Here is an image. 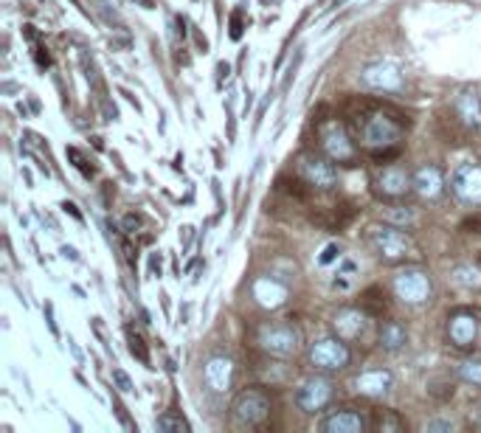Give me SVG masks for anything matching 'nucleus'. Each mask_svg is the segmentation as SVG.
I'll return each mask as SVG.
<instances>
[{
	"label": "nucleus",
	"mask_w": 481,
	"mask_h": 433,
	"mask_svg": "<svg viewBox=\"0 0 481 433\" xmlns=\"http://www.w3.org/2000/svg\"><path fill=\"white\" fill-rule=\"evenodd\" d=\"M349 130L358 141V147L371 152L378 160L397 158L400 141L405 135V124L400 121L397 113H391L388 107L380 104H366L349 121Z\"/></svg>",
	"instance_id": "nucleus-1"
},
{
	"label": "nucleus",
	"mask_w": 481,
	"mask_h": 433,
	"mask_svg": "<svg viewBox=\"0 0 481 433\" xmlns=\"http://www.w3.org/2000/svg\"><path fill=\"white\" fill-rule=\"evenodd\" d=\"M366 242L383 265H408L420 259V245L414 242L412 233L400 225L371 223L366 228Z\"/></svg>",
	"instance_id": "nucleus-2"
},
{
	"label": "nucleus",
	"mask_w": 481,
	"mask_h": 433,
	"mask_svg": "<svg viewBox=\"0 0 481 433\" xmlns=\"http://www.w3.org/2000/svg\"><path fill=\"white\" fill-rule=\"evenodd\" d=\"M254 347L265 357L290 360L301 352V332L290 321H262L254 327Z\"/></svg>",
	"instance_id": "nucleus-3"
},
{
	"label": "nucleus",
	"mask_w": 481,
	"mask_h": 433,
	"mask_svg": "<svg viewBox=\"0 0 481 433\" xmlns=\"http://www.w3.org/2000/svg\"><path fill=\"white\" fill-rule=\"evenodd\" d=\"M318 150L324 152L335 164H355L358 160V141H355L349 124L341 118H321L318 121Z\"/></svg>",
	"instance_id": "nucleus-4"
},
{
	"label": "nucleus",
	"mask_w": 481,
	"mask_h": 433,
	"mask_svg": "<svg viewBox=\"0 0 481 433\" xmlns=\"http://www.w3.org/2000/svg\"><path fill=\"white\" fill-rule=\"evenodd\" d=\"M271 411H273V403H271V394L265 388H259V386L242 388L234 396V403H231V425L240 430L262 428L267 420H271Z\"/></svg>",
	"instance_id": "nucleus-5"
},
{
	"label": "nucleus",
	"mask_w": 481,
	"mask_h": 433,
	"mask_svg": "<svg viewBox=\"0 0 481 433\" xmlns=\"http://www.w3.org/2000/svg\"><path fill=\"white\" fill-rule=\"evenodd\" d=\"M307 364L310 369L321 372V374H335V372H344L352 364V352L349 344L344 338L338 335H324L310 344L307 349Z\"/></svg>",
	"instance_id": "nucleus-6"
},
{
	"label": "nucleus",
	"mask_w": 481,
	"mask_h": 433,
	"mask_svg": "<svg viewBox=\"0 0 481 433\" xmlns=\"http://www.w3.org/2000/svg\"><path fill=\"white\" fill-rule=\"evenodd\" d=\"M395 296L408 304V306H422L434 298V282H431V274H428L425 267L420 265H405L395 274Z\"/></svg>",
	"instance_id": "nucleus-7"
},
{
	"label": "nucleus",
	"mask_w": 481,
	"mask_h": 433,
	"mask_svg": "<svg viewBox=\"0 0 481 433\" xmlns=\"http://www.w3.org/2000/svg\"><path fill=\"white\" fill-rule=\"evenodd\" d=\"M371 192L383 203H400L408 194H414V172H408L400 164L380 167L371 175Z\"/></svg>",
	"instance_id": "nucleus-8"
},
{
	"label": "nucleus",
	"mask_w": 481,
	"mask_h": 433,
	"mask_svg": "<svg viewBox=\"0 0 481 433\" xmlns=\"http://www.w3.org/2000/svg\"><path fill=\"white\" fill-rule=\"evenodd\" d=\"M444 335H448V344L456 352H473L481 335V318L470 306H456L448 313V323H444Z\"/></svg>",
	"instance_id": "nucleus-9"
},
{
	"label": "nucleus",
	"mask_w": 481,
	"mask_h": 433,
	"mask_svg": "<svg viewBox=\"0 0 481 433\" xmlns=\"http://www.w3.org/2000/svg\"><path fill=\"white\" fill-rule=\"evenodd\" d=\"M296 172L301 177V184L315 189V192H330L338 184V169L335 160H330L324 152H301L296 160Z\"/></svg>",
	"instance_id": "nucleus-10"
},
{
	"label": "nucleus",
	"mask_w": 481,
	"mask_h": 433,
	"mask_svg": "<svg viewBox=\"0 0 481 433\" xmlns=\"http://www.w3.org/2000/svg\"><path fill=\"white\" fill-rule=\"evenodd\" d=\"M335 383L324 374H315L310 380H305L298 388H296V408L301 413H324L332 403H335Z\"/></svg>",
	"instance_id": "nucleus-11"
},
{
	"label": "nucleus",
	"mask_w": 481,
	"mask_h": 433,
	"mask_svg": "<svg viewBox=\"0 0 481 433\" xmlns=\"http://www.w3.org/2000/svg\"><path fill=\"white\" fill-rule=\"evenodd\" d=\"M451 194L461 206L478 208L481 206V164L465 160L451 172Z\"/></svg>",
	"instance_id": "nucleus-12"
},
{
	"label": "nucleus",
	"mask_w": 481,
	"mask_h": 433,
	"mask_svg": "<svg viewBox=\"0 0 481 433\" xmlns=\"http://www.w3.org/2000/svg\"><path fill=\"white\" fill-rule=\"evenodd\" d=\"M371 318L363 306H341L332 315V332L338 338H344L346 344H358V340H366L369 330H371Z\"/></svg>",
	"instance_id": "nucleus-13"
},
{
	"label": "nucleus",
	"mask_w": 481,
	"mask_h": 433,
	"mask_svg": "<svg viewBox=\"0 0 481 433\" xmlns=\"http://www.w3.org/2000/svg\"><path fill=\"white\" fill-rule=\"evenodd\" d=\"M361 85L374 94H400L405 87V79L397 65L391 62H371L361 70Z\"/></svg>",
	"instance_id": "nucleus-14"
},
{
	"label": "nucleus",
	"mask_w": 481,
	"mask_h": 433,
	"mask_svg": "<svg viewBox=\"0 0 481 433\" xmlns=\"http://www.w3.org/2000/svg\"><path fill=\"white\" fill-rule=\"evenodd\" d=\"M371 428V420L358 408H332L327 417L318 422L321 433H366Z\"/></svg>",
	"instance_id": "nucleus-15"
},
{
	"label": "nucleus",
	"mask_w": 481,
	"mask_h": 433,
	"mask_svg": "<svg viewBox=\"0 0 481 433\" xmlns=\"http://www.w3.org/2000/svg\"><path fill=\"white\" fill-rule=\"evenodd\" d=\"M203 383L211 394H225L234 383V360L228 355H208L203 364Z\"/></svg>",
	"instance_id": "nucleus-16"
},
{
	"label": "nucleus",
	"mask_w": 481,
	"mask_h": 433,
	"mask_svg": "<svg viewBox=\"0 0 481 433\" xmlns=\"http://www.w3.org/2000/svg\"><path fill=\"white\" fill-rule=\"evenodd\" d=\"M352 388L361 396H366V400H386L391 388H395V374L388 369H366L355 377Z\"/></svg>",
	"instance_id": "nucleus-17"
},
{
	"label": "nucleus",
	"mask_w": 481,
	"mask_h": 433,
	"mask_svg": "<svg viewBox=\"0 0 481 433\" xmlns=\"http://www.w3.org/2000/svg\"><path fill=\"white\" fill-rule=\"evenodd\" d=\"M251 296H254V301L262 306V310L273 313V310H281V306L288 304L290 290H288V284L279 282L276 276H259L251 284Z\"/></svg>",
	"instance_id": "nucleus-18"
},
{
	"label": "nucleus",
	"mask_w": 481,
	"mask_h": 433,
	"mask_svg": "<svg viewBox=\"0 0 481 433\" xmlns=\"http://www.w3.org/2000/svg\"><path fill=\"white\" fill-rule=\"evenodd\" d=\"M414 194L425 203H434L444 194V172L436 164H422L414 169Z\"/></svg>",
	"instance_id": "nucleus-19"
},
{
	"label": "nucleus",
	"mask_w": 481,
	"mask_h": 433,
	"mask_svg": "<svg viewBox=\"0 0 481 433\" xmlns=\"http://www.w3.org/2000/svg\"><path fill=\"white\" fill-rule=\"evenodd\" d=\"M453 116L465 130H473V133L481 130V96L476 90H461L453 99Z\"/></svg>",
	"instance_id": "nucleus-20"
},
{
	"label": "nucleus",
	"mask_w": 481,
	"mask_h": 433,
	"mask_svg": "<svg viewBox=\"0 0 481 433\" xmlns=\"http://www.w3.org/2000/svg\"><path fill=\"white\" fill-rule=\"evenodd\" d=\"M378 344H380V349H386V352H400V349L408 344L405 323H400V321H395V318L383 321L380 330H378Z\"/></svg>",
	"instance_id": "nucleus-21"
},
{
	"label": "nucleus",
	"mask_w": 481,
	"mask_h": 433,
	"mask_svg": "<svg viewBox=\"0 0 481 433\" xmlns=\"http://www.w3.org/2000/svg\"><path fill=\"white\" fill-rule=\"evenodd\" d=\"M371 430H378V433H400L405 430V422L397 411H391V408H378V411H371Z\"/></svg>",
	"instance_id": "nucleus-22"
},
{
	"label": "nucleus",
	"mask_w": 481,
	"mask_h": 433,
	"mask_svg": "<svg viewBox=\"0 0 481 433\" xmlns=\"http://www.w3.org/2000/svg\"><path fill=\"white\" fill-rule=\"evenodd\" d=\"M456 377H459L461 383H468V386H473V388H481V357H465V360H459Z\"/></svg>",
	"instance_id": "nucleus-23"
},
{
	"label": "nucleus",
	"mask_w": 481,
	"mask_h": 433,
	"mask_svg": "<svg viewBox=\"0 0 481 433\" xmlns=\"http://www.w3.org/2000/svg\"><path fill=\"white\" fill-rule=\"evenodd\" d=\"M361 306L369 313V315H374V318H380L383 313H386V306H388V301H386V293L380 290V287H369V290L361 296Z\"/></svg>",
	"instance_id": "nucleus-24"
},
{
	"label": "nucleus",
	"mask_w": 481,
	"mask_h": 433,
	"mask_svg": "<svg viewBox=\"0 0 481 433\" xmlns=\"http://www.w3.org/2000/svg\"><path fill=\"white\" fill-rule=\"evenodd\" d=\"M155 430H160V433H189V422L181 417V413L167 411L155 420Z\"/></svg>",
	"instance_id": "nucleus-25"
},
{
	"label": "nucleus",
	"mask_w": 481,
	"mask_h": 433,
	"mask_svg": "<svg viewBox=\"0 0 481 433\" xmlns=\"http://www.w3.org/2000/svg\"><path fill=\"white\" fill-rule=\"evenodd\" d=\"M453 276H456L459 284H465V287H476V290L481 287V270L473 267V265H459L453 270Z\"/></svg>",
	"instance_id": "nucleus-26"
},
{
	"label": "nucleus",
	"mask_w": 481,
	"mask_h": 433,
	"mask_svg": "<svg viewBox=\"0 0 481 433\" xmlns=\"http://www.w3.org/2000/svg\"><path fill=\"white\" fill-rule=\"evenodd\" d=\"M130 352H133V357H138L144 366H150V364H152V360H150V352H147V344H144V338L135 335L133 330H130Z\"/></svg>",
	"instance_id": "nucleus-27"
},
{
	"label": "nucleus",
	"mask_w": 481,
	"mask_h": 433,
	"mask_svg": "<svg viewBox=\"0 0 481 433\" xmlns=\"http://www.w3.org/2000/svg\"><path fill=\"white\" fill-rule=\"evenodd\" d=\"M422 430H425V433H453V430H456V422L448 420V417H436V420H431V422H425Z\"/></svg>",
	"instance_id": "nucleus-28"
},
{
	"label": "nucleus",
	"mask_w": 481,
	"mask_h": 433,
	"mask_svg": "<svg viewBox=\"0 0 481 433\" xmlns=\"http://www.w3.org/2000/svg\"><path fill=\"white\" fill-rule=\"evenodd\" d=\"M68 158L74 160V167H77V169H79V172H82L85 177H94V175H96V169H94V167H87L85 155H82V152H79L77 147H68Z\"/></svg>",
	"instance_id": "nucleus-29"
},
{
	"label": "nucleus",
	"mask_w": 481,
	"mask_h": 433,
	"mask_svg": "<svg viewBox=\"0 0 481 433\" xmlns=\"http://www.w3.org/2000/svg\"><path fill=\"white\" fill-rule=\"evenodd\" d=\"M245 31V9H234V14H231V40H240Z\"/></svg>",
	"instance_id": "nucleus-30"
},
{
	"label": "nucleus",
	"mask_w": 481,
	"mask_h": 433,
	"mask_svg": "<svg viewBox=\"0 0 481 433\" xmlns=\"http://www.w3.org/2000/svg\"><path fill=\"white\" fill-rule=\"evenodd\" d=\"M113 383L121 394H130L133 391V380H130V374L124 372V369H113Z\"/></svg>",
	"instance_id": "nucleus-31"
},
{
	"label": "nucleus",
	"mask_w": 481,
	"mask_h": 433,
	"mask_svg": "<svg viewBox=\"0 0 481 433\" xmlns=\"http://www.w3.org/2000/svg\"><path fill=\"white\" fill-rule=\"evenodd\" d=\"M96 4H99V6H96V12H99V14L104 17L107 23H116V26H121L118 14H116V12L110 9V4H107V0H96Z\"/></svg>",
	"instance_id": "nucleus-32"
},
{
	"label": "nucleus",
	"mask_w": 481,
	"mask_h": 433,
	"mask_svg": "<svg viewBox=\"0 0 481 433\" xmlns=\"http://www.w3.org/2000/svg\"><path fill=\"white\" fill-rule=\"evenodd\" d=\"M461 231H465V233H478V237H481V214L468 216V220L461 223Z\"/></svg>",
	"instance_id": "nucleus-33"
},
{
	"label": "nucleus",
	"mask_w": 481,
	"mask_h": 433,
	"mask_svg": "<svg viewBox=\"0 0 481 433\" xmlns=\"http://www.w3.org/2000/svg\"><path fill=\"white\" fill-rule=\"evenodd\" d=\"M468 425L481 433V403L470 405V411H468Z\"/></svg>",
	"instance_id": "nucleus-34"
},
{
	"label": "nucleus",
	"mask_w": 481,
	"mask_h": 433,
	"mask_svg": "<svg viewBox=\"0 0 481 433\" xmlns=\"http://www.w3.org/2000/svg\"><path fill=\"white\" fill-rule=\"evenodd\" d=\"M338 257H341V248H338V245L332 242V245L324 248V254L318 257V262H321V265H330V262H335Z\"/></svg>",
	"instance_id": "nucleus-35"
},
{
	"label": "nucleus",
	"mask_w": 481,
	"mask_h": 433,
	"mask_svg": "<svg viewBox=\"0 0 481 433\" xmlns=\"http://www.w3.org/2000/svg\"><path fill=\"white\" fill-rule=\"evenodd\" d=\"M388 220H397V223H412V220H414V211H412V208H405V211H391V214H388Z\"/></svg>",
	"instance_id": "nucleus-36"
},
{
	"label": "nucleus",
	"mask_w": 481,
	"mask_h": 433,
	"mask_svg": "<svg viewBox=\"0 0 481 433\" xmlns=\"http://www.w3.org/2000/svg\"><path fill=\"white\" fill-rule=\"evenodd\" d=\"M34 57H37V65H40V68H48V65H51V57L45 53V48L37 45V43H34Z\"/></svg>",
	"instance_id": "nucleus-37"
},
{
	"label": "nucleus",
	"mask_w": 481,
	"mask_h": 433,
	"mask_svg": "<svg viewBox=\"0 0 481 433\" xmlns=\"http://www.w3.org/2000/svg\"><path fill=\"white\" fill-rule=\"evenodd\" d=\"M138 225H141V220H138L135 214H127V216H124V231H135Z\"/></svg>",
	"instance_id": "nucleus-38"
},
{
	"label": "nucleus",
	"mask_w": 481,
	"mask_h": 433,
	"mask_svg": "<svg viewBox=\"0 0 481 433\" xmlns=\"http://www.w3.org/2000/svg\"><path fill=\"white\" fill-rule=\"evenodd\" d=\"M62 208H65L68 214H74V216H77V220H82V214L77 211V206H74V203H62Z\"/></svg>",
	"instance_id": "nucleus-39"
},
{
	"label": "nucleus",
	"mask_w": 481,
	"mask_h": 433,
	"mask_svg": "<svg viewBox=\"0 0 481 433\" xmlns=\"http://www.w3.org/2000/svg\"><path fill=\"white\" fill-rule=\"evenodd\" d=\"M62 257H68V259H74V262L79 259V257H77V250H74V248H62Z\"/></svg>",
	"instance_id": "nucleus-40"
},
{
	"label": "nucleus",
	"mask_w": 481,
	"mask_h": 433,
	"mask_svg": "<svg viewBox=\"0 0 481 433\" xmlns=\"http://www.w3.org/2000/svg\"><path fill=\"white\" fill-rule=\"evenodd\" d=\"M135 4H141V6H144V9H152V6H155L152 0H135Z\"/></svg>",
	"instance_id": "nucleus-41"
},
{
	"label": "nucleus",
	"mask_w": 481,
	"mask_h": 433,
	"mask_svg": "<svg viewBox=\"0 0 481 433\" xmlns=\"http://www.w3.org/2000/svg\"><path fill=\"white\" fill-rule=\"evenodd\" d=\"M344 4V0H332V6H341Z\"/></svg>",
	"instance_id": "nucleus-42"
}]
</instances>
